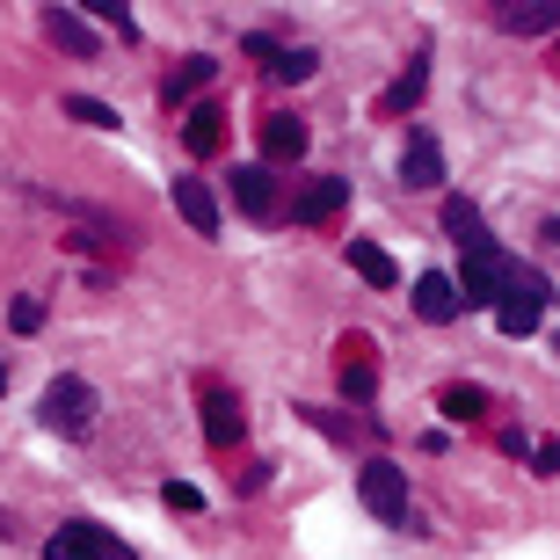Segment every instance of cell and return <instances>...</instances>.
Listing matches in <instances>:
<instances>
[{"label":"cell","mask_w":560,"mask_h":560,"mask_svg":"<svg viewBox=\"0 0 560 560\" xmlns=\"http://www.w3.org/2000/svg\"><path fill=\"white\" fill-rule=\"evenodd\" d=\"M37 422H44V430H59V436H81L88 422H95V386H88L81 372H59L37 394Z\"/></svg>","instance_id":"6da1fadb"},{"label":"cell","mask_w":560,"mask_h":560,"mask_svg":"<svg viewBox=\"0 0 560 560\" xmlns=\"http://www.w3.org/2000/svg\"><path fill=\"white\" fill-rule=\"evenodd\" d=\"M357 502L386 524H408V474L386 466V458H364V466H357Z\"/></svg>","instance_id":"7a4b0ae2"},{"label":"cell","mask_w":560,"mask_h":560,"mask_svg":"<svg viewBox=\"0 0 560 560\" xmlns=\"http://www.w3.org/2000/svg\"><path fill=\"white\" fill-rule=\"evenodd\" d=\"M44 560H139L117 532H103V524H59L51 539H44Z\"/></svg>","instance_id":"3957f363"},{"label":"cell","mask_w":560,"mask_h":560,"mask_svg":"<svg viewBox=\"0 0 560 560\" xmlns=\"http://www.w3.org/2000/svg\"><path fill=\"white\" fill-rule=\"evenodd\" d=\"M197 416H205L211 452H233V444L248 436V416H241V394H233V386H205V394H197Z\"/></svg>","instance_id":"277c9868"},{"label":"cell","mask_w":560,"mask_h":560,"mask_svg":"<svg viewBox=\"0 0 560 560\" xmlns=\"http://www.w3.org/2000/svg\"><path fill=\"white\" fill-rule=\"evenodd\" d=\"M444 226H452V241H458L466 262H495V255H502V241L488 233V219H480L474 197H444Z\"/></svg>","instance_id":"5b68a950"},{"label":"cell","mask_w":560,"mask_h":560,"mask_svg":"<svg viewBox=\"0 0 560 560\" xmlns=\"http://www.w3.org/2000/svg\"><path fill=\"white\" fill-rule=\"evenodd\" d=\"M248 59H262V66H270V81H284V88L313 81V66H320L306 44H277L270 30H248Z\"/></svg>","instance_id":"8992f818"},{"label":"cell","mask_w":560,"mask_h":560,"mask_svg":"<svg viewBox=\"0 0 560 560\" xmlns=\"http://www.w3.org/2000/svg\"><path fill=\"white\" fill-rule=\"evenodd\" d=\"M400 189H444V145H436V131H408V145H400Z\"/></svg>","instance_id":"52a82bcc"},{"label":"cell","mask_w":560,"mask_h":560,"mask_svg":"<svg viewBox=\"0 0 560 560\" xmlns=\"http://www.w3.org/2000/svg\"><path fill=\"white\" fill-rule=\"evenodd\" d=\"M342 205H350V183H342V175H320V183H306L291 197V219H299V226H328Z\"/></svg>","instance_id":"ba28073f"},{"label":"cell","mask_w":560,"mask_h":560,"mask_svg":"<svg viewBox=\"0 0 560 560\" xmlns=\"http://www.w3.org/2000/svg\"><path fill=\"white\" fill-rule=\"evenodd\" d=\"M495 30L502 37H546V30H560V8L553 0H502Z\"/></svg>","instance_id":"9c48e42d"},{"label":"cell","mask_w":560,"mask_h":560,"mask_svg":"<svg viewBox=\"0 0 560 560\" xmlns=\"http://www.w3.org/2000/svg\"><path fill=\"white\" fill-rule=\"evenodd\" d=\"M175 211H183V226L189 233H219V197H211V183H197V175H183V183H175Z\"/></svg>","instance_id":"30bf717a"},{"label":"cell","mask_w":560,"mask_h":560,"mask_svg":"<svg viewBox=\"0 0 560 560\" xmlns=\"http://www.w3.org/2000/svg\"><path fill=\"white\" fill-rule=\"evenodd\" d=\"M44 37L59 44L66 59H95V30H88L73 8H44Z\"/></svg>","instance_id":"8fae6325"},{"label":"cell","mask_w":560,"mask_h":560,"mask_svg":"<svg viewBox=\"0 0 560 560\" xmlns=\"http://www.w3.org/2000/svg\"><path fill=\"white\" fill-rule=\"evenodd\" d=\"M233 205L248 211V219H277V183H270V167H233Z\"/></svg>","instance_id":"7c38bea8"},{"label":"cell","mask_w":560,"mask_h":560,"mask_svg":"<svg viewBox=\"0 0 560 560\" xmlns=\"http://www.w3.org/2000/svg\"><path fill=\"white\" fill-rule=\"evenodd\" d=\"M422 88H430V51H416V59H408V73L378 95V117H408V109L422 103Z\"/></svg>","instance_id":"4fadbf2b"},{"label":"cell","mask_w":560,"mask_h":560,"mask_svg":"<svg viewBox=\"0 0 560 560\" xmlns=\"http://www.w3.org/2000/svg\"><path fill=\"white\" fill-rule=\"evenodd\" d=\"M416 313H422V320H452V313H458V277L422 270L416 277Z\"/></svg>","instance_id":"5bb4252c"},{"label":"cell","mask_w":560,"mask_h":560,"mask_svg":"<svg viewBox=\"0 0 560 560\" xmlns=\"http://www.w3.org/2000/svg\"><path fill=\"white\" fill-rule=\"evenodd\" d=\"M299 153H306V125H299L291 109L262 117V161H299Z\"/></svg>","instance_id":"9a60e30c"},{"label":"cell","mask_w":560,"mask_h":560,"mask_svg":"<svg viewBox=\"0 0 560 560\" xmlns=\"http://www.w3.org/2000/svg\"><path fill=\"white\" fill-rule=\"evenodd\" d=\"M350 270L364 277V284H378V291L400 284V262H394L386 248H378V241H350Z\"/></svg>","instance_id":"2e32d148"},{"label":"cell","mask_w":560,"mask_h":560,"mask_svg":"<svg viewBox=\"0 0 560 560\" xmlns=\"http://www.w3.org/2000/svg\"><path fill=\"white\" fill-rule=\"evenodd\" d=\"M219 139H226V117H219V103H197L183 125V145L189 153H219Z\"/></svg>","instance_id":"e0dca14e"},{"label":"cell","mask_w":560,"mask_h":560,"mask_svg":"<svg viewBox=\"0 0 560 560\" xmlns=\"http://www.w3.org/2000/svg\"><path fill=\"white\" fill-rule=\"evenodd\" d=\"M211 73H219V66H211L205 51H189V59L175 66V73H167V103H189V95H205V88H211Z\"/></svg>","instance_id":"ac0fdd59"},{"label":"cell","mask_w":560,"mask_h":560,"mask_svg":"<svg viewBox=\"0 0 560 560\" xmlns=\"http://www.w3.org/2000/svg\"><path fill=\"white\" fill-rule=\"evenodd\" d=\"M436 408H444L452 422H480V416H488V394H480V386H444Z\"/></svg>","instance_id":"d6986e66"},{"label":"cell","mask_w":560,"mask_h":560,"mask_svg":"<svg viewBox=\"0 0 560 560\" xmlns=\"http://www.w3.org/2000/svg\"><path fill=\"white\" fill-rule=\"evenodd\" d=\"M66 117H73V125H95V131H117V125H125V117H117L109 103H95V95H66Z\"/></svg>","instance_id":"ffe728a7"},{"label":"cell","mask_w":560,"mask_h":560,"mask_svg":"<svg viewBox=\"0 0 560 560\" xmlns=\"http://www.w3.org/2000/svg\"><path fill=\"white\" fill-rule=\"evenodd\" d=\"M8 328H15V335H37V328H44V299H37V291L8 299Z\"/></svg>","instance_id":"44dd1931"},{"label":"cell","mask_w":560,"mask_h":560,"mask_svg":"<svg viewBox=\"0 0 560 560\" xmlns=\"http://www.w3.org/2000/svg\"><path fill=\"white\" fill-rule=\"evenodd\" d=\"M95 15H103V22H109V30H117V37H125V44H139V15H131L125 0H103Z\"/></svg>","instance_id":"7402d4cb"},{"label":"cell","mask_w":560,"mask_h":560,"mask_svg":"<svg viewBox=\"0 0 560 560\" xmlns=\"http://www.w3.org/2000/svg\"><path fill=\"white\" fill-rule=\"evenodd\" d=\"M161 495H167V510H175V517H197V510H205V495H197L189 480H167Z\"/></svg>","instance_id":"603a6c76"},{"label":"cell","mask_w":560,"mask_h":560,"mask_svg":"<svg viewBox=\"0 0 560 560\" xmlns=\"http://www.w3.org/2000/svg\"><path fill=\"white\" fill-rule=\"evenodd\" d=\"M372 386H378V378L364 372V364H350V372H342V394H350V400H372Z\"/></svg>","instance_id":"cb8c5ba5"},{"label":"cell","mask_w":560,"mask_h":560,"mask_svg":"<svg viewBox=\"0 0 560 560\" xmlns=\"http://www.w3.org/2000/svg\"><path fill=\"white\" fill-rule=\"evenodd\" d=\"M0 539H8V546L22 539V517H15V510H0Z\"/></svg>","instance_id":"d4e9b609"},{"label":"cell","mask_w":560,"mask_h":560,"mask_svg":"<svg viewBox=\"0 0 560 560\" xmlns=\"http://www.w3.org/2000/svg\"><path fill=\"white\" fill-rule=\"evenodd\" d=\"M0 394H8V364H0Z\"/></svg>","instance_id":"484cf974"}]
</instances>
